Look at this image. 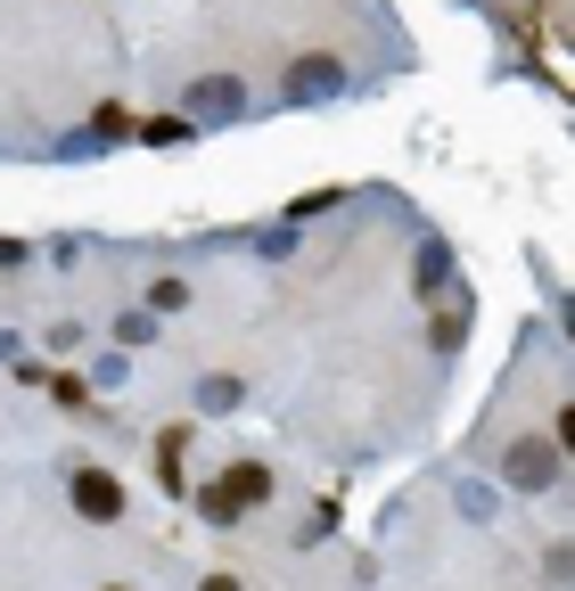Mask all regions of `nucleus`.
<instances>
[{
	"label": "nucleus",
	"instance_id": "2",
	"mask_svg": "<svg viewBox=\"0 0 575 591\" xmlns=\"http://www.w3.org/2000/svg\"><path fill=\"white\" fill-rule=\"evenodd\" d=\"M263 493H272V477H263V468H239V477H230L223 493H214V510L230 517V510H247V501H263Z\"/></svg>",
	"mask_w": 575,
	"mask_h": 591
},
{
	"label": "nucleus",
	"instance_id": "1",
	"mask_svg": "<svg viewBox=\"0 0 575 591\" xmlns=\"http://www.w3.org/2000/svg\"><path fill=\"white\" fill-rule=\"evenodd\" d=\"M75 510L83 517H115V510H124V485L99 477V468H83V477H75Z\"/></svg>",
	"mask_w": 575,
	"mask_h": 591
},
{
	"label": "nucleus",
	"instance_id": "4",
	"mask_svg": "<svg viewBox=\"0 0 575 591\" xmlns=\"http://www.w3.org/2000/svg\"><path fill=\"white\" fill-rule=\"evenodd\" d=\"M205 591H239V583H230V575H214V583H205Z\"/></svg>",
	"mask_w": 575,
	"mask_h": 591
},
{
	"label": "nucleus",
	"instance_id": "3",
	"mask_svg": "<svg viewBox=\"0 0 575 591\" xmlns=\"http://www.w3.org/2000/svg\"><path fill=\"white\" fill-rule=\"evenodd\" d=\"M510 477L518 485H551V452H542V443H518V452H510Z\"/></svg>",
	"mask_w": 575,
	"mask_h": 591
}]
</instances>
